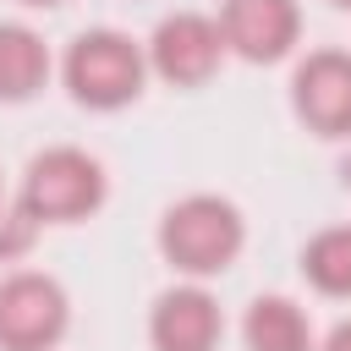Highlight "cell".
<instances>
[{
    "mask_svg": "<svg viewBox=\"0 0 351 351\" xmlns=\"http://www.w3.org/2000/svg\"><path fill=\"white\" fill-rule=\"evenodd\" d=\"M104 197V176L82 148H49L22 176V214L33 225L44 219H82Z\"/></svg>",
    "mask_w": 351,
    "mask_h": 351,
    "instance_id": "2",
    "label": "cell"
},
{
    "mask_svg": "<svg viewBox=\"0 0 351 351\" xmlns=\"http://www.w3.org/2000/svg\"><path fill=\"white\" fill-rule=\"evenodd\" d=\"M27 5H60V0H27Z\"/></svg>",
    "mask_w": 351,
    "mask_h": 351,
    "instance_id": "13",
    "label": "cell"
},
{
    "mask_svg": "<svg viewBox=\"0 0 351 351\" xmlns=\"http://www.w3.org/2000/svg\"><path fill=\"white\" fill-rule=\"evenodd\" d=\"M44 77H49V55H44L38 33L0 22V99H27Z\"/></svg>",
    "mask_w": 351,
    "mask_h": 351,
    "instance_id": "10",
    "label": "cell"
},
{
    "mask_svg": "<svg viewBox=\"0 0 351 351\" xmlns=\"http://www.w3.org/2000/svg\"><path fill=\"white\" fill-rule=\"evenodd\" d=\"M66 82L82 104H99V110H115L126 104L137 88H143V55L126 33H82L66 55Z\"/></svg>",
    "mask_w": 351,
    "mask_h": 351,
    "instance_id": "3",
    "label": "cell"
},
{
    "mask_svg": "<svg viewBox=\"0 0 351 351\" xmlns=\"http://www.w3.org/2000/svg\"><path fill=\"white\" fill-rule=\"evenodd\" d=\"M219 33L247 60H280L296 44V0H225Z\"/></svg>",
    "mask_w": 351,
    "mask_h": 351,
    "instance_id": "7",
    "label": "cell"
},
{
    "mask_svg": "<svg viewBox=\"0 0 351 351\" xmlns=\"http://www.w3.org/2000/svg\"><path fill=\"white\" fill-rule=\"evenodd\" d=\"M324 351H351V324H340V329L329 335V346H324Z\"/></svg>",
    "mask_w": 351,
    "mask_h": 351,
    "instance_id": "12",
    "label": "cell"
},
{
    "mask_svg": "<svg viewBox=\"0 0 351 351\" xmlns=\"http://www.w3.org/2000/svg\"><path fill=\"white\" fill-rule=\"evenodd\" d=\"M159 247L186 274H214L241 252V219L225 197H186L165 214Z\"/></svg>",
    "mask_w": 351,
    "mask_h": 351,
    "instance_id": "1",
    "label": "cell"
},
{
    "mask_svg": "<svg viewBox=\"0 0 351 351\" xmlns=\"http://www.w3.org/2000/svg\"><path fill=\"white\" fill-rule=\"evenodd\" d=\"M296 115L324 137L351 132V55L318 49V55L302 60V71H296Z\"/></svg>",
    "mask_w": 351,
    "mask_h": 351,
    "instance_id": "6",
    "label": "cell"
},
{
    "mask_svg": "<svg viewBox=\"0 0 351 351\" xmlns=\"http://www.w3.org/2000/svg\"><path fill=\"white\" fill-rule=\"evenodd\" d=\"M154 71L159 77H170V82H181V88H192V82H203V77H214V66H219V49H225V33L208 22V16H192V11H176V16H165L159 22V33H154Z\"/></svg>",
    "mask_w": 351,
    "mask_h": 351,
    "instance_id": "5",
    "label": "cell"
},
{
    "mask_svg": "<svg viewBox=\"0 0 351 351\" xmlns=\"http://www.w3.org/2000/svg\"><path fill=\"white\" fill-rule=\"evenodd\" d=\"M214 340H219V307L208 291L186 285V291L159 296V307H154V346L159 351H214Z\"/></svg>",
    "mask_w": 351,
    "mask_h": 351,
    "instance_id": "8",
    "label": "cell"
},
{
    "mask_svg": "<svg viewBox=\"0 0 351 351\" xmlns=\"http://www.w3.org/2000/svg\"><path fill=\"white\" fill-rule=\"evenodd\" d=\"M302 269L318 291L329 296H346L351 291V225H335V230H318L313 247L302 252Z\"/></svg>",
    "mask_w": 351,
    "mask_h": 351,
    "instance_id": "11",
    "label": "cell"
},
{
    "mask_svg": "<svg viewBox=\"0 0 351 351\" xmlns=\"http://www.w3.org/2000/svg\"><path fill=\"white\" fill-rule=\"evenodd\" d=\"M66 329V296L44 274H11L0 285V346L5 351H44Z\"/></svg>",
    "mask_w": 351,
    "mask_h": 351,
    "instance_id": "4",
    "label": "cell"
},
{
    "mask_svg": "<svg viewBox=\"0 0 351 351\" xmlns=\"http://www.w3.org/2000/svg\"><path fill=\"white\" fill-rule=\"evenodd\" d=\"M335 5H346V11H351V0H335Z\"/></svg>",
    "mask_w": 351,
    "mask_h": 351,
    "instance_id": "14",
    "label": "cell"
},
{
    "mask_svg": "<svg viewBox=\"0 0 351 351\" xmlns=\"http://www.w3.org/2000/svg\"><path fill=\"white\" fill-rule=\"evenodd\" d=\"M247 346L252 351H313L307 313L285 296H258L247 307Z\"/></svg>",
    "mask_w": 351,
    "mask_h": 351,
    "instance_id": "9",
    "label": "cell"
}]
</instances>
